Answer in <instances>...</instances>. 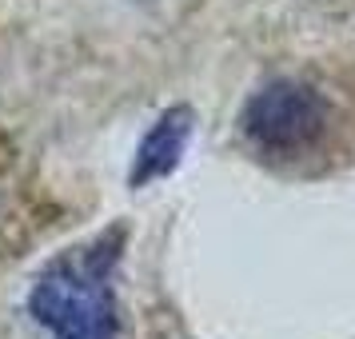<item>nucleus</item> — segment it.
Wrapping results in <instances>:
<instances>
[{
  "instance_id": "f257e3e1",
  "label": "nucleus",
  "mask_w": 355,
  "mask_h": 339,
  "mask_svg": "<svg viewBox=\"0 0 355 339\" xmlns=\"http://www.w3.org/2000/svg\"><path fill=\"white\" fill-rule=\"evenodd\" d=\"M120 256L124 224L49 259L28 288V315L49 327L52 339H120Z\"/></svg>"
},
{
  "instance_id": "f03ea898",
  "label": "nucleus",
  "mask_w": 355,
  "mask_h": 339,
  "mask_svg": "<svg viewBox=\"0 0 355 339\" xmlns=\"http://www.w3.org/2000/svg\"><path fill=\"white\" fill-rule=\"evenodd\" d=\"M240 132L268 160H300L327 140L331 104L315 84L295 76H272L248 96L240 112Z\"/></svg>"
},
{
  "instance_id": "7ed1b4c3",
  "label": "nucleus",
  "mask_w": 355,
  "mask_h": 339,
  "mask_svg": "<svg viewBox=\"0 0 355 339\" xmlns=\"http://www.w3.org/2000/svg\"><path fill=\"white\" fill-rule=\"evenodd\" d=\"M192 128H196V116L192 108H168V112L148 128V136L140 140L136 148V160H132V172H128V184L132 188H148L156 180L172 176L188 152V140H192Z\"/></svg>"
}]
</instances>
